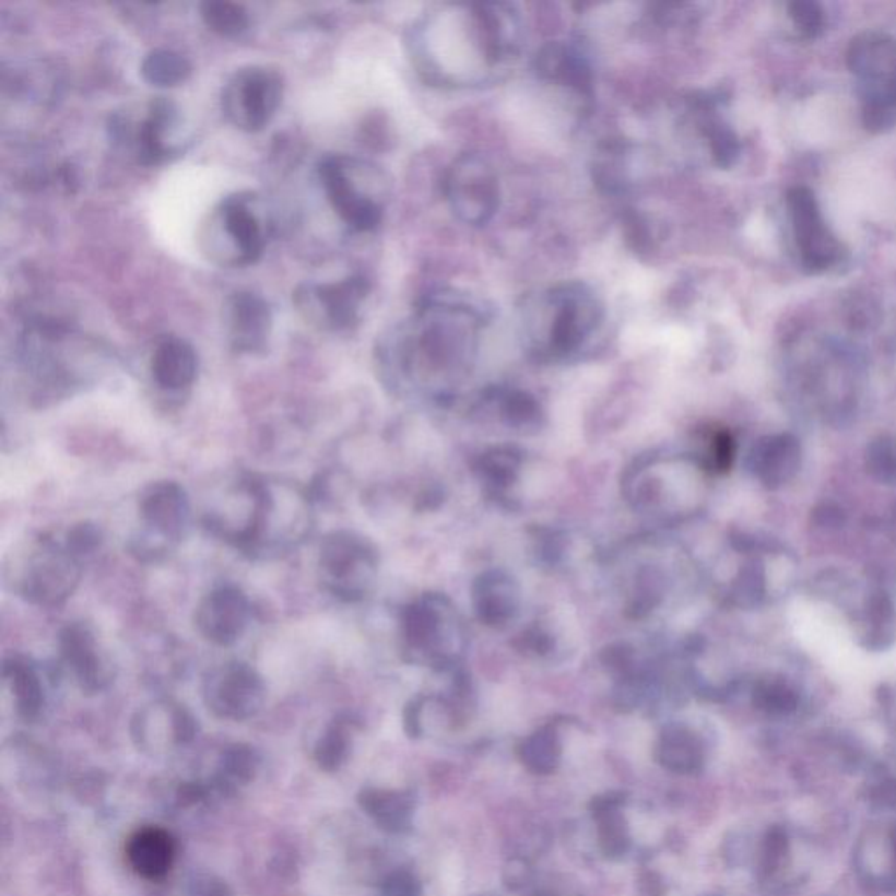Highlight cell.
<instances>
[{
    "label": "cell",
    "instance_id": "484cf974",
    "mask_svg": "<svg viewBox=\"0 0 896 896\" xmlns=\"http://www.w3.org/2000/svg\"><path fill=\"white\" fill-rule=\"evenodd\" d=\"M384 896H421V886L410 874H396L387 884Z\"/></svg>",
    "mask_w": 896,
    "mask_h": 896
},
{
    "label": "cell",
    "instance_id": "ac0fdd59",
    "mask_svg": "<svg viewBox=\"0 0 896 896\" xmlns=\"http://www.w3.org/2000/svg\"><path fill=\"white\" fill-rule=\"evenodd\" d=\"M657 761L672 773L694 774L703 769L704 750L699 739L685 727H668L657 744Z\"/></svg>",
    "mask_w": 896,
    "mask_h": 896
},
{
    "label": "cell",
    "instance_id": "4fadbf2b",
    "mask_svg": "<svg viewBox=\"0 0 896 896\" xmlns=\"http://www.w3.org/2000/svg\"><path fill=\"white\" fill-rule=\"evenodd\" d=\"M151 375L163 391L180 392L193 386L198 377V354L188 340L165 337L151 356Z\"/></svg>",
    "mask_w": 896,
    "mask_h": 896
},
{
    "label": "cell",
    "instance_id": "277c9868",
    "mask_svg": "<svg viewBox=\"0 0 896 896\" xmlns=\"http://www.w3.org/2000/svg\"><path fill=\"white\" fill-rule=\"evenodd\" d=\"M284 93L282 75L269 67L238 69L224 84L221 107L234 127L260 132L278 113Z\"/></svg>",
    "mask_w": 896,
    "mask_h": 896
},
{
    "label": "cell",
    "instance_id": "2e32d148",
    "mask_svg": "<svg viewBox=\"0 0 896 896\" xmlns=\"http://www.w3.org/2000/svg\"><path fill=\"white\" fill-rule=\"evenodd\" d=\"M625 800L627 799L622 791H610L596 797L589 805L590 813L598 823L599 848L611 860L625 857L630 848L627 820L622 813Z\"/></svg>",
    "mask_w": 896,
    "mask_h": 896
},
{
    "label": "cell",
    "instance_id": "5bb4252c",
    "mask_svg": "<svg viewBox=\"0 0 896 896\" xmlns=\"http://www.w3.org/2000/svg\"><path fill=\"white\" fill-rule=\"evenodd\" d=\"M176 840L160 826H144L130 835L127 860L137 875L158 881L170 872L176 860Z\"/></svg>",
    "mask_w": 896,
    "mask_h": 896
},
{
    "label": "cell",
    "instance_id": "44dd1931",
    "mask_svg": "<svg viewBox=\"0 0 896 896\" xmlns=\"http://www.w3.org/2000/svg\"><path fill=\"white\" fill-rule=\"evenodd\" d=\"M519 756L532 774L546 776V774L555 773L561 764V756H563V746H561L557 730L554 727L538 730L537 734H532L520 744Z\"/></svg>",
    "mask_w": 896,
    "mask_h": 896
},
{
    "label": "cell",
    "instance_id": "ba28073f",
    "mask_svg": "<svg viewBox=\"0 0 896 896\" xmlns=\"http://www.w3.org/2000/svg\"><path fill=\"white\" fill-rule=\"evenodd\" d=\"M58 651L62 668L86 694H98L115 682L116 665L89 622L75 620L63 625L58 634Z\"/></svg>",
    "mask_w": 896,
    "mask_h": 896
},
{
    "label": "cell",
    "instance_id": "3957f363",
    "mask_svg": "<svg viewBox=\"0 0 896 896\" xmlns=\"http://www.w3.org/2000/svg\"><path fill=\"white\" fill-rule=\"evenodd\" d=\"M377 575V550L354 531H333L322 538L317 578L326 592L343 602L366 598Z\"/></svg>",
    "mask_w": 896,
    "mask_h": 896
},
{
    "label": "cell",
    "instance_id": "9c48e42d",
    "mask_svg": "<svg viewBox=\"0 0 896 896\" xmlns=\"http://www.w3.org/2000/svg\"><path fill=\"white\" fill-rule=\"evenodd\" d=\"M252 606L237 585H220L205 593L194 608V627L205 641L234 646L246 634Z\"/></svg>",
    "mask_w": 896,
    "mask_h": 896
},
{
    "label": "cell",
    "instance_id": "d6986e66",
    "mask_svg": "<svg viewBox=\"0 0 896 896\" xmlns=\"http://www.w3.org/2000/svg\"><path fill=\"white\" fill-rule=\"evenodd\" d=\"M191 72L193 67L188 58L174 49H153L141 63L142 80L158 89H174L177 84L185 83Z\"/></svg>",
    "mask_w": 896,
    "mask_h": 896
},
{
    "label": "cell",
    "instance_id": "5b68a950",
    "mask_svg": "<svg viewBox=\"0 0 896 896\" xmlns=\"http://www.w3.org/2000/svg\"><path fill=\"white\" fill-rule=\"evenodd\" d=\"M252 197L234 194L223 200L211 217V251L224 263L244 267L256 263L267 246V224L252 205Z\"/></svg>",
    "mask_w": 896,
    "mask_h": 896
},
{
    "label": "cell",
    "instance_id": "7a4b0ae2",
    "mask_svg": "<svg viewBox=\"0 0 896 896\" xmlns=\"http://www.w3.org/2000/svg\"><path fill=\"white\" fill-rule=\"evenodd\" d=\"M142 528L128 541L130 555L141 563H158L174 552L191 528V503L182 485L158 480L145 485L137 499Z\"/></svg>",
    "mask_w": 896,
    "mask_h": 896
},
{
    "label": "cell",
    "instance_id": "cb8c5ba5",
    "mask_svg": "<svg viewBox=\"0 0 896 896\" xmlns=\"http://www.w3.org/2000/svg\"><path fill=\"white\" fill-rule=\"evenodd\" d=\"M63 543H66L67 549L71 550L75 557H80L81 561H83L84 557H89L93 552H97V550L101 549L102 543H104V532H102L97 523H74V526L66 532Z\"/></svg>",
    "mask_w": 896,
    "mask_h": 896
},
{
    "label": "cell",
    "instance_id": "9a60e30c",
    "mask_svg": "<svg viewBox=\"0 0 896 896\" xmlns=\"http://www.w3.org/2000/svg\"><path fill=\"white\" fill-rule=\"evenodd\" d=\"M857 866L869 884L896 889V823L886 830H870L857 851Z\"/></svg>",
    "mask_w": 896,
    "mask_h": 896
},
{
    "label": "cell",
    "instance_id": "30bf717a",
    "mask_svg": "<svg viewBox=\"0 0 896 896\" xmlns=\"http://www.w3.org/2000/svg\"><path fill=\"white\" fill-rule=\"evenodd\" d=\"M368 293L365 279L349 278L331 284H307L296 293V305L307 316L328 330H342L356 321L357 310Z\"/></svg>",
    "mask_w": 896,
    "mask_h": 896
},
{
    "label": "cell",
    "instance_id": "603a6c76",
    "mask_svg": "<svg viewBox=\"0 0 896 896\" xmlns=\"http://www.w3.org/2000/svg\"><path fill=\"white\" fill-rule=\"evenodd\" d=\"M790 854V837L781 826H774L767 832L762 846L761 869L765 877L776 874Z\"/></svg>",
    "mask_w": 896,
    "mask_h": 896
},
{
    "label": "cell",
    "instance_id": "52a82bcc",
    "mask_svg": "<svg viewBox=\"0 0 896 896\" xmlns=\"http://www.w3.org/2000/svg\"><path fill=\"white\" fill-rule=\"evenodd\" d=\"M356 168L354 160L331 154L319 162L317 172L326 197L343 223L357 232H366L380 223L382 205L374 197L361 191L356 185L359 177V174L356 177Z\"/></svg>",
    "mask_w": 896,
    "mask_h": 896
},
{
    "label": "cell",
    "instance_id": "ffe728a7",
    "mask_svg": "<svg viewBox=\"0 0 896 896\" xmlns=\"http://www.w3.org/2000/svg\"><path fill=\"white\" fill-rule=\"evenodd\" d=\"M366 807L377 822L391 832H406L412 826L413 797L406 791H369Z\"/></svg>",
    "mask_w": 896,
    "mask_h": 896
},
{
    "label": "cell",
    "instance_id": "d4e9b609",
    "mask_svg": "<svg viewBox=\"0 0 896 896\" xmlns=\"http://www.w3.org/2000/svg\"><path fill=\"white\" fill-rule=\"evenodd\" d=\"M870 802L879 807L896 809V779H883L870 790Z\"/></svg>",
    "mask_w": 896,
    "mask_h": 896
},
{
    "label": "cell",
    "instance_id": "6da1fadb",
    "mask_svg": "<svg viewBox=\"0 0 896 896\" xmlns=\"http://www.w3.org/2000/svg\"><path fill=\"white\" fill-rule=\"evenodd\" d=\"M5 589L22 601L40 608L62 606L80 587L83 561L67 549L63 540L37 534L5 555L2 567Z\"/></svg>",
    "mask_w": 896,
    "mask_h": 896
},
{
    "label": "cell",
    "instance_id": "7c38bea8",
    "mask_svg": "<svg viewBox=\"0 0 896 896\" xmlns=\"http://www.w3.org/2000/svg\"><path fill=\"white\" fill-rule=\"evenodd\" d=\"M177 123H179V109L174 102L165 97L151 102L148 116L144 121L137 125V130L132 135V144L135 145L139 163L153 167V165L167 162L172 154L176 153V148L168 142V133L177 127Z\"/></svg>",
    "mask_w": 896,
    "mask_h": 896
},
{
    "label": "cell",
    "instance_id": "8992f818",
    "mask_svg": "<svg viewBox=\"0 0 896 896\" xmlns=\"http://www.w3.org/2000/svg\"><path fill=\"white\" fill-rule=\"evenodd\" d=\"M267 685L251 663L229 660L220 663L203 677V699L217 717L246 720L263 706Z\"/></svg>",
    "mask_w": 896,
    "mask_h": 896
},
{
    "label": "cell",
    "instance_id": "7402d4cb",
    "mask_svg": "<svg viewBox=\"0 0 896 896\" xmlns=\"http://www.w3.org/2000/svg\"><path fill=\"white\" fill-rule=\"evenodd\" d=\"M200 16L209 31L221 37L243 36L251 27L246 8L228 0H207L200 4Z\"/></svg>",
    "mask_w": 896,
    "mask_h": 896
},
{
    "label": "cell",
    "instance_id": "e0dca14e",
    "mask_svg": "<svg viewBox=\"0 0 896 896\" xmlns=\"http://www.w3.org/2000/svg\"><path fill=\"white\" fill-rule=\"evenodd\" d=\"M2 677L10 686L20 715L25 720L39 717L46 699L39 665L20 655H11L2 660Z\"/></svg>",
    "mask_w": 896,
    "mask_h": 896
},
{
    "label": "cell",
    "instance_id": "8fae6325",
    "mask_svg": "<svg viewBox=\"0 0 896 896\" xmlns=\"http://www.w3.org/2000/svg\"><path fill=\"white\" fill-rule=\"evenodd\" d=\"M272 310L251 291L235 293L226 304L229 345L238 354H261L269 347Z\"/></svg>",
    "mask_w": 896,
    "mask_h": 896
}]
</instances>
